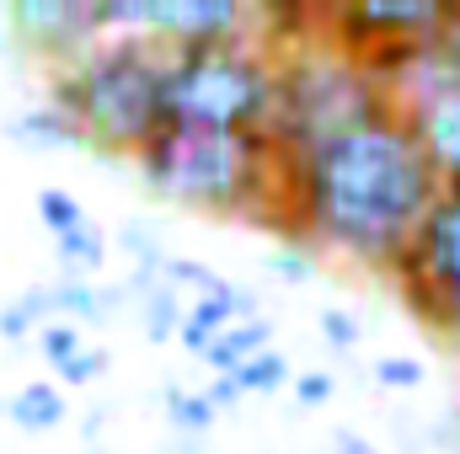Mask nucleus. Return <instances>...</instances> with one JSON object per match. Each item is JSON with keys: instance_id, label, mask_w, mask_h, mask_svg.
<instances>
[{"instance_id": "nucleus-29", "label": "nucleus", "mask_w": 460, "mask_h": 454, "mask_svg": "<svg viewBox=\"0 0 460 454\" xmlns=\"http://www.w3.org/2000/svg\"><path fill=\"white\" fill-rule=\"evenodd\" d=\"M429 444H434V454H460V406L439 412V428L429 433Z\"/></svg>"}, {"instance_id": "nucleus-14", "label": "nucleus", "mask_w": 460, "mask_h": 454, "mask_svg": "<svg viewBox=\"0 0 460 454\" xmlns=\"http://www.w3.org/2000/svg\"><path fill=\"white\" fill-rule=\"evenodd\" d=\"M102 262H108V235L92 225V220L54 240V267H59V278H92V273H102Z\"/></svg>"}, {"instance_id": "nucleus-26", "label": "nucleus", "mask_w": 460, "mask_h": 454, "mask_svg": "<svg viewBox=\"0 0 460 454\" xmlns=\"http://www.w3.org/2000/svg\"><path fill=\"white\" fill-rule=\"evenodd\" d=\"M289 396H295L300 406H327V401L338 396V380H332L327 369H305V374L289 380Z\"/></svg>"}, {"instance_id": "nucleus-21", "label": "nucleus", "mask_w": 460, "mask_h": 454, "mask_svg": "<svg viewBox=\"0 0 460 454\" xmlns=\"http://www.w3.org/2000/svg\"><path fill=\"white\" fill-rule=\"evenodd\" d=\"M38 220H43V230L59 240V235H70V230L86 225V209H81V198L75 193H65V188H38Z\"/></svg>"}, {"instance_id": "nucleus-18", "label": "nucleus", "mask_w": 460, "mask_h": 454, "mask_svg": "<svg viewBox=\"0 0 460 454\" xmlns=\"http://www.w3.org/2000/svg\"><path fill=\"white\" fill-rule=\"evenodd\" d=\"M289 380H295V369H289V358L279 347H262L257 358H246L235 369L241 396H279V390H289Z\"/></svg>"}, {"instance_id": "nucleus-19", "label": "nucleus", "mask_w": 460, "mask_h": 454, "mask_svg": "<svg viewBox=\"0 0 460 454\" xmlns=\"http://www.w3.org/2000/svg\"><path fill=\"white\" fill-rule=\"evenodd\" d=\"M49 310H54V321H70V327L97 321V284L92 278H54L49 284Z\"/></svg>"}, {"instance_id": "nucleus-1", "label": "nucleus", "mask_w": 460, "mask_h": 454, "mask_svg": "<svg viewBox=\"0 0 460 454\" xmlns=\"http://www.w3.org/2000/svg\"><path fill=\"white\" fill-rule=\"evenodd\" d=\"M434 198L439 177L429 155L391 113L316 155L279 161V204L268 225L279 220L295 240L332 246L364 267H391Z\"/></svg>"}, {"instance_id": "nucleus-34", "label": "nucleus", "mask_w": 460, "mask_h": 454, "mask_svg": "<svg viewBox=\"0 0 460 454\" xmlns=\"http://www.w3.org/2000/svg\"><path fill=\"white\" fill-rule=\"evenodd\" d=\"M11 54H16V43H11V38L0 32V59H11Z\"/></svg>"}, {"instance_id": "nucleus-11", "label": "nucleus", "mask_w": 460, "mask_h": 454, "mask_svg": "<svg viewBox=\"0 0 460 454\" xmlns=\"http://www.w3.org/2000/svg\"><path fill=\"white\" fill-rule=\"evenodd\" d=\"M5 417L16 423V433H54L65 417H70V401H65V390L59 385H49V380H27L11 401H5Z\"/></svg>"}, {"instance_id": "nucleus-7", "label": "nucleus", "mask_w": 460, "mask_h": 454, "mask_svg": "<svg viewBox=\"0 0 460 454\" xmlns=\"http://www.w3.org/2000/svg\"><path fill=\"white\" fill-rule=\"evenodd\" d=\"M391 97H396V118L429 155L439 188L460 193V65L434 38H423Z\"/></svg>"}, {"instance_id": "nucleus-30", "label": "nucleus", "mask_w": 460, "mask_h": 454, "mask_svg": "<svg viewBox=\"0 0 460 454\" xmlns=\"http://www.w3.org/2000/svg\"><path fill=\"white\" fill-rule=\"evenodd\" d=\"M128 305H134V300H128L123 284H102V289H97V321H118Z\"/></svg>"}, {"instance_id": "nucleus-12", "label": "nucleus", "mask_w": 460, "mask_h": 454, "mask_svg": "<svg viewBox=\"0 0 460 454\" xmlns=\"http://www.w3.org/2000/svg\"><path fill=\"white\" fill-rule=\"evenodd\" d=\"M5 139L22 144V150H86L81 128L70 118H59L54 108H27L5 123Z\"/></svg>"}, {"instance_id": "nucleus-24", "label": "nucleus", "mask_w": 460, "mask_h": 454, "mask_svg": "<svg viewBox=\"0 0 460 454\" xmlns=\"http://www.w3.org/2000/svg\"><path fill=\"white\" fill-rule=\"evenodd\" d=\"M108 369H113V353H108V347H92V342H86V347H81V353H75V358H70V363L59 369V380H65V385H97V380H102Z\"/></svg>"}, {"instance_id": "nucleus-10", "label": "nucleus", "mask_w": 460, "mask_h": 454, "mask_svg": "<svg viewBox=\"0 0 460 454\" xmlns=\"http://www.w3.org/2000/svg\"><path fill=\"white\" fill-rule=\"evenodd\" d=\"M252 316H262L257 310V294L246 289V284H220L215 294H204V300H193L188 305V316H182V327H177V342L193 353V358H204V347L215 332H226L235 321H252Z\"/></svg>"}, {"instance_id": "nucleus-31", "label": "nucleus", "mask_w": 460, "mask_h": 454, "mask_svg": "<svg viewBox=\"0 0 460 454\" xmlns=\"http://www.w3.org/2000/svg\"><path fill=\"white\" fill-rule=\"evenodd\" d=\"M327 454H380V450H375L364 433H353V428H338V433H332V450H327Z\"/></svg>"}, {"instance_id": "nucleus-32", "label": "nucleus", "mask_w": 460, "mask_h": 454, "mask_svg": "<svg viewBox=\"0 0 460 454\" xmlns=\"http://www.w3.org/2000/svg\"><path fill=\"white\" fill-rule=\"evenodd\" d=\"M102 423H108V406H92V412L81 417V444H86V450H97V439H102Z\"/></svg>"}, {"instance_id": "nucleus-28", "label": "nucleus", "mask_w": 460, "mask_h": 454, "mask_svg": "<svg viewBox=\"0 0 460 454\" xmlns=\"http://www.w3.org/2000/svg\"><path fill=\"white\" fill-rule=\"evenodd\" d=\"M199 396L209 401V412H215V417H220V412H235V406L246 401V396H241V385H235V374H215V380H209V390H199Z\"/></svg>"}, {"instance_id": "nucleus-23", "label": "nucleus", "mask_w": 460, "mask_h": 454, "mask_svg": "<svg viewBox=\"0 0 460 454\" xmlns=\"http://www.w3.org/2000/svg\"><path fill=\"white\" fill-rule=\"evenodd\" d=\"M316 332L327 337V347H332V353H353V347H358V337H364L358 316H348V310H338V305L316 310Z\"/></svg>"}, {"instance_id": "nucleus-27", "label": "nucleus", "mask_w": 460, "mask_h": 454, "mask_svg": "<svg viewBox=\"0 0 460 454\" xmlns=\"http://www.w3.org/2000/svg\"><path fill=\"white\" fill-rule=\"evenodd\" d=\"M262 262H268V273L284 278V284H311V278H316V257H305V251H295V246H284V251H273V257H262Z\"/></svg>"}, {"instance_id": "nucleus-13", "label": "nucleus", "mask_w": 460, "mask_h": 454, "mask_svg": "<svg viewBox=\"0 0 460 454\" xmlns=\"http://www.w3.org/2000/svg\"><path fill=\"white\" fill-rule=\"evenodd\" d=\"M262 347H273V321L268 316H252V321H235L226 332H215L209 347H204V363L215 374H235L246 358H257Z\"/></svg>"}, {"instance_id": "nucleus-3", "label": "nucleus", "mask_w": 460, "mask_h": 454, "mask_svg": "<svg viewBox=\"0 0 460 454\" xmlns=\"http://www.w3.org/2000/svg\"><path fill=\"white\" fill-rule=\"evenodd\" d=\"M161 75H166V48L155 38H108L92 43L81 59L59 65L49 81V102L59 118H70L97 155H134L150 144L166 118H161Z\"/></svg>"}, {"instance_id": "nucleus-17", "label": "nucleus", "mask_w": 460, "mask_h": 454, "mask_svg": "<svg viewBox=\"0 0 460 454\" xmlns=\"http://www.w3.org/2000/svg\"><path fill=\"white\" fill-rule=\"evenodd\" d=\"M161 406H166V423H172V433H177V439H209V428H215V412H209V401H204L199 390H188V385L166 380V390H161Z\"/></svg>"}, {"instance_id": "nucleus-22", "label": "nucleus", "mask_w": 460, "mask_h": 454, "mask_svg": "<svg viewBox=\"0 0 460 454\" xmlns=\"http://www.w3.org/2000/svg\"><path fill=\"white\" fill-rule=\"evenodd\" d=\"M81 347H86V342H81V327H70V321H49V327H38V353H43L49 369H65Z\"/></svg>"}, {"instance_id": "nucleus-6", "label": "nucleus", "mask_w": 460, "mask_h": 454, "mask_svg": "<svg viewBox=\"0 0 460 454\" xmlns=\"http://www.w3.org/2000/svg\"><path fill=\"white\" fill-rule=\"evenodd\" d=\"M412 316H423L434 332L460 342V193L439 188L429 214L407 235V246L391 262Z\"/></svg>"}, {"instance_id": "nucleus-9", "label": "nucleus", "mask_w": 460, "mask_h": 454, "mask_svg": "<svg viewBox=\"0 0 460 454\" xmlns=\"http://www.w3.org/2000/svg\"><path fill=\"white\" fill-rule=\"evenodd\" d=\"M5 38L27 54L54 59V65H70L97 43L86 0H11L5 5Z\"/></svg>"}, {"instance_id": "nucleus-8", "label": "nucleus", "mask_w": 460, "mask_h": 454, "mask_svg": "<svg viewBox=\"0 0 460 454\" xmlns=\"http://www.w3.org/2000/svg\"><path fill=\"white\" fill-rule=\"evenodd\" d=\"M456 0H343L316 11L322 43H332L348 59H364L391 43H423L450 22Z\"/></svg>"}, {"instance_id": "nucleus-4", "label": "nucleus", "mask_w": 460, "mask_h": 454, "mask_svg": "<svg viewBox=\"0 0 460 454\" xmlns=\"http://www.w3.org/2000/svg\"><path fill=\"white\" fill-rule=\"evenodd\" d=\"M396 113L391 86H380L358 59L338 54L332 43H300L273 54V113H268V144L279 161H300L327 150L332 139L358 134L369 123Z\"/></svg>"}, {"instance_id": "nucleus-15", "label": "nucleus", "mask_w": 460, "mask_h": 454, "mask_svg": "<svg viewBox=\"0 0 460 454\" xmlns=\"http://www.w3.org/2000/svg\"><path fill=\"white\" fill-rule=\"evenodd\" d=\"M134 316H139L145 342H172V337H177V327H182V316H188V300H182L177 289L155 284V289L134 294Z\"/></svg>"}, {"instance_id": "nucleus-36", "label": "nucleus", "mask_w": 460, "mask_h": 454, "mask_svg": "<svg viewBox=\"0 0 460 454\" xmlns=\"http://www.w3.org/2000/svg\"><path fill=\"white\" fill-rule=\"evenodd\" d=\"M0 417H5V396H0Z\"/></svg>"}, {"instance_id": "nucleus-35", "label": "nucleus", "mask_w": 460, "mask_h": 454, "mask_svg": "<svg viewBox=\"0 0 460 454\" xmlns=\"http://www.w3.org/2000/svg\"><path fill=\"white\" fill-rule=\"evenodd\" d=\"M86 454H113V450H86Z\"/></svg>"}, {"instance_id": "nucleus-2", "label": "nucleus", "mask_w": 460, "mask_h": 454, "mask_svg": "<svg viewBox=\"0 0 460 454\" xmlns=\"http://www.w3.org/2000/svg\"><path fill=\"white\" fill-rule=\"evenodd\" d=\"M139 182L166 198L204 214H246L262 220L279 204V155L262 128L226 134V128H161L150 144L134 150Z\"/></svg>"}, {"instance_id": "nucleus-16", "label": "nucleus", "mask_w": 460, "mask_h": 454, "mask_svg": "<svg viewBox=\"0 0 460 454\" xmlns=\"http://www.w3.org/2000/svg\"><path fill=\"white\" fill-rule=\"evenodd\" d=\"M54 321V310H49V284H32V289H22L16 300H5L0 305V337L11 342H27L38 337V327H49Z\"/></svg>"}, {"instance_id": "nucleus-5", "label": "nucleus", "mask_w": 460, "mask_h": 454, "mask_svg": "<svg viewBox=\"0 0 460 454\" xmlns=\"http://www.w3.org/2000/svg\"><path fill=\"white\" fill-rule=\"evenodd\" d=\"M273 113V54L257 38L166 48L161 118L166 128H268Z\"/></svg>"}, {"instance_id": "nucleus-20", "label": "nucleus", "mask_w": 460, "mask_h": 454, "mask_svg": "<svg viewBox=\"0 0 460 454\" xmlns=\"http://www.w3.org/2000/svg\"><path fill=\"white\" fill-rule=\"evenodd\" d=\"M161 284H166V289H177V294L193 305V300L215 294L226 278H220L209 262H199V257H166V267H161Z\"/></svg>"}, {"instance_id": "nucleus-33", "label": "nucleus", "mask_w": 460, "mask_h": 454, "mask_svg": "<svg viewBox=\"0 0 460 454\" xmlns=\"http://www.w3.org/2000/svg\"><path fill=\"white\" fill-rule=\"evenodd\" d=\"M161 454H204V439H177V433H172V439L161 444Z\"/></svg>"}, {"instance_id": "nucleus-25", "label": "nucleus", "mask_w": 460, "mask_h": 454, "mask_svg": "<svg viewBox=\"0 0 460 454\" xmlns=\"http://www.w3.org/2000/svg\"><path fill=\"white\" fill-rule=\"evenodd\" d=\"M423 374H429V369H423L418 358H396V353H391V358H375V380H380L385 390H418Z\"/></svg>"}]
</instances>
